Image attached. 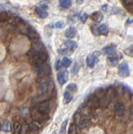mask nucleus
I'll return each mask as SVG.
<instances>
[{
  "instance_id": "nucleus-1",
  "label": "nucleus",
  "mask_w": 133,
  "mask_h": 134,
  "mask_svg": "<svg viewBox=\"0 0 133 134\" xmlns=\"http://www.w3.org/2000/svg\"><path fill=\"white\" fill-rule=\"evenodd\" d=\"M38 95H42V96H46L49 98V96L53 93L54 90H55V85L52 81V79L47 77H43V78H39L38 82Z\"/></svg>"
},
{
  "instance_id": "nucleus-2",
  "label": "nucleus",
  "mask_w": 133,
  "mask_h": 134,
  "mask_svg": "<svg viewBox=\"0 0 133 134\" xmlns=\"http://www.w3.org/2000/svg\"><path fill=\"white\" fill-rule=\"evenodd\" d=\"M28 55L30 57V64L34 66L39 65L47 61L49 55L46 51L43 52H28Z\"/></svg>"
},
{
  "instance_id": "nucleus-3",
  "label": "nucleus",
  "mask_w": 133,
  "mask_h": 134,
  "mask_svg": "<svg viewBox=\"0 0 133 134\" xmlns=\"http://www.w3.org/2000/svg\"><path fill=\"white\" fill-rule=\"evenodd\" d=\"M73 119L80 129H89L91 127V122L89 118H86L84 116H82L78 111L74 114Z\"/></svg>"
},
{
  "instance_id": "nucleus-4",
  "label": "nucleus",
  "mask_w": 133,
  "mask_h": 134,
  "mask_svg": "<svg viewBox=\"0 0 133 134\" xmlns=\"http://www.w3.org/2000/svg\"><path fill=\"white\" fill-rule=\"evenodd\" d=\"M34 72L39 78L47 77L51 74V67L46 62L34 66Z\"/></svg>"
},
{
  "instance_id": "nucleus-5",
  "label": "nucleus",
  "mask_w": 133,
  "mask_h": 134,
  "mask_svg": "<svg viewBox=\"0 0 133 134\" xmlns=\"http://www.w3.org/2000/svg\"><path fill=\"white\" fill-rule=\"evenodd\" d=\"M31 118L33 121H35V122L38 123H43L49 121V113H44L36 110V109H34V111L31 113Z\"/></svg>"
},
{
  "instance_id": "nucleus-6",
  "label": "nucleus",
  "mask_w": 133,
  "mask_h": 134,
  "mask_svg": "<svg viewBox=\"0 0 133 134\" xmlns=\"http://www.w3.org/2000/svg\"><path fill=\"white\" fill-rule=\"evenodd\" d=\"M95 95L97 96L101 107H106L110 104L109 100H108L106 96V89L100 88V89L95 91Z\"/></svg>"
},
{
  "instance_id": "nucleus-7",
  "label": "nucleus",
  "mask_w": 133,
  "mask_h": 134,
  "mask_svg": "<svg viewBox=\"0 0 133 134\" xmlns=\"http://www.w3.org/2000/svg\"><path fill=\"white\" fill-rule=\"evenodd\" d=\"M85 104H86L87 106H89L90 108H92L93 110H96V109H99L101 107L99 100L97 98V96L95 95V93L90 94V96H87L85 100Z\"/></svg>"
},
{
  "instance_id": "nucleus-8",
  "label": "nucleus",
  "mask_w": 133,
  "mask_h": 134,
  "mask_svg": "<svg viewBox=\"0 0 133 134\" xmlns=\"http://www.w3.org/2000/svg\"><path fill=\"white\" fill-rule=\"evenodd\" d=\"M50 108H51V103L49 100L37 102L34 106V109L44 113H49L50 111Z\"/></svg>"
},
{
  "instance_id": "nucleus-9",
  "label": "nucleus",
  "mask_w": 133,
  "mask_h": 134,
  "mask_svg": "<svg viewBox=\"0 0 133 134\" xmlns=\"http://www.w3.org/2000/svg\"><path fill=\"white\" fill-rule=\"evenodd\" d=\"M78 111L80 113L82 116H84L86 118H92L94 116V110L92 108H90L89 106H87L86 104H83L79 107Z\"/></svg>"
},
{
  "instance_id": "nucleus-10",
  "label": "nucleus",
  "mask_w": 133,
  "mask_h": 134,
  "mask_svg": "<svg viewBox=\"0 0 133 134\" xmlns=\"http://www.w3.org/2000/svg\"><path fill=\"white\" fill-rule=\"evenodd\" d=\"M106 96L109 102H113L117 98V90L114 86H109L106 89Z\"/></svg>"
},
{
  "instance_id": "nucleus-11",
  "label": "nucleus",
  "mask_w": 133,
  "mask_h": 134,
  "mask_svg": "<svg viewBox=\"0 0 133 134\" xmlns=\"http://www.w3.org/2000/svg\"><path fill=\"white\" fill-rule=\"evenodd\" d=\"M122 58V54L120 53H116V52H114L111 54H109V56L107 58V61L108 63L111 65H116L118 64L119 60L120 59Z\"/></svg>"
},
{
  "instance_id": "nucleus-12",
  "label": "nucleus",
  "mask_w": 133,
  "mask_h": 134,
  "mask_svg": "<svg viewBox=\"0 0 133 134\" xmlns=\"http://www.w3.org/2000/svg\"><path fill=\"white\" fill-rule=\"evenodd\" d=\"M100 55L99 51H95L93 54L88 55L86 59V64L89 67H94L98 62V57Z\"/></svg>"
},
{
  "instance_id": "nucleus-13",
  "label": "nucleus",
  "mask_w": 133,
  "mask_h": 134,
  "mask_svg": "<svg viewBox=\"0 0 133 134\" xmlns=\"http://www.w3.org/2000/svg\"><path fill=\"white\" fill-rule=\"evenodd\" d=\"M25 35L30 39L32 42H34L37 40H39V33L36 31V29H34L33 27L30 26L28 29L27 32L25 33Z\"/></svg>"
},
{
  "instance_id": "nucleus-14",
  "label": "nucleus",
  "mask_w": 133,
  "mask_h": 134,
  "mask_svg": "<svg viewBox=\"0 0 133 134\" xmlns=\"http://www.w3.org/2000/svg\"><path fill=\"white\" fill-rule=\"evenodd\" d=\"M118 74L122 77H127L130 75V69L126 63H122L118 66Z\"/></svg>"
},
{
  "instance_id": "nucleus-15",
  "label": "nucleus",
  "mask_w": 133,
  "mask_h": 134,
  "mask_svg": "<svg viewBox=\"0 0 133 134\" xmlns=\"http://www.w3.org/2000/svg\"><path fill=\"white\" fill-rule=\"evenodd\" d=\"M45 51V46L44 44L39 40H37L33 42V44L31 45L30 52H43Z\"/></svg>"
},
{
  "instance_id": "nucleus-16",
  "label": "nucleus",
  "mask_w": 133,
  "mask_h": 134,
  "mask_svg": "<svg viewBox=\"0 0 133 134\" xmlns=\"http://www.w3.org/2000/svg\"><path fill=\"white\" fill-rule=\"evenodd\" d=\"M112 109H113V111L115 115L122 116L125 112V110H126V107H125V105L122 102H118L114 105Z\"/></svg>"
},
{
  "instance_id": "nucleus-17",
  "label": "nucleus",
  "mask_w": 133,
  "mask_h": 134,
  "mask_svg": "<svg viewBox=\"0 0 133 134\" xmlns=\"http://www.w3.org/2000/svg\"><path fill=\"white\" fill-rule=\"evenodd\" d=\"M69 79V73L67 70H64L61 71V72L58 73L57 75V80L60 85H64L66 82H67Z\"/></svg>"
},
{
  "instance_id": "nucleus-18",
  "label": "nucleus",
  "mask_w": 133,
  "mask_h": 134,
  "mask_svg": "<svg viewBox=\"0 0 133 134\" xmlns=\"http://www.w3.org/2000/svg\"><path fill=\"white\" fill-rule=\"evenodd\" d=\"M13 17V14L9 11H1L0 12V21H8L10 20Z\"/></svg>"
},
{
  "instance_id": "nucleus-19",
  "label": "nucleus",
  "mask_w": 133,
  "mask_h": 134,
  "mask_svg": "<svg viewBox=\"0 0 133 134\" xmlns=\"http://www.w3.org/2000/svg\"><path fill=\"white\" fill-rule=\"evenodd\" d=\"M28 133H38L39 131V126L38 125V122L34 121L33 123H30L28 125Z\"/></svg>"
},
{
  "instance_id": "nucleus-20",
  "label": "nucleus",
  "mask_w": 133,
  "mask_h": 134,
  "mask_svg": "<svg viewBox=\"0 0 133 134\" xmlns=\"http://www.w3.org/2000/svg\"><path fill=\"white\" fill-rule=\"evenodd\" d=\"M115 48H116V46L115 44H110V45H107L106 46L105 48H103L102 49V53L103 54H111L112 53H114L115 51Z\"/></svg>"
},
{
  "instance_id": "nucleus-21",
  "label": "nucleus",
  "mask_w": 133,
  "mask_h": 134,
  "mask_svg": "<svg viewBox=\"0 0 133 134\" xmlns=\"http://www.w3.org/2000/svg\"><path fill=\"white\" fill-rule=\"evenodd\" d=\"M76 29L73 26L70 27L67 30L65 31V37L69 38V39H72V38L76 36Z\"/></svg>"
},
{
  "instance_id": "nucleus-22",
  "label": "nucleus",
  "mask_w": 133,
  "mask_h": 134,
  "mask_svg": "<svg viewBox=\"0 0 133 134\" xmlns=\"http://www.w3.org/2000/svg\"><path fill=\"white\" fill-rule=\"evenodd\" d=\"M35 12H36L37 15H38L41 19H45L48 16V12L46 10L42 9L40 7H36L35 8Z\"/></svg>"
},
{
  "instance_id": "nucleus-23",
  "label": "nucleus",
  "mask_w": 133,
  "mask_h": 134,
  "mask_svg": "<svg viewBox=\"0 0 133 134\" xmlns=\"http://www.w3.org/2000/svg\"><path fill=\"white\" fill-rule=\"evenodd\" d=\"M72 99H73L72 92L67 90L64 94V100H63L64 104H69L72 100Z\"/></svg>"
},
{
  "instance_id": "nucleus-24",
  "label": "nucleus",
  "mask_w": 133,
  "mask_h": 134,
  "mask_svg": "<svg viewBox=\"0 0 133 134\" xmlns=\"http://www.w3.org/2000/svg\"><path fill=\"white\" fill-rule=\"evenodd\" d=\"M91 19H92L95 22H97L100 23L101 22L102 19H103V14H101V12H94L92 15H91Z\"/></svg>"
},
{
  "instance_id": "nucleus-25",
  "label": "nucleus",
  "mask_w": 133,
  "mask_h": 134,
  "mask_svg": "<svg viewBox=\"0 0 133 134\" xmlns=\"http://www.w3.org/2000/svg\"><path fill=\"white\" fill-rule=\"evenodd\" d=\"M65 45L66 46V47H67V49H70V50H72V51L77 48V44H76L74 41L70 40H66V41L65 42Z\"/></svg>"
},
{
  "instance_id": "nucleus-26",
  "label": "nucleus",
  "mask_w": 133,
  "mask_h": 134,
  "mask_svg": "<svg viewBox=\"0 0 133 134\" xmlns=\"http://www.w3.org/2000/svg\"><path fill=\"white\" fill-rule=\"evenodd\" d=\"M1 129L3 130V131H4L6 132H11V130H12V126H11V123H10V121H3V123L2 125V127H1Z\"/></svg>"
},
{
  "instance_id": "nucleus-27",
  "label": "nucleus",
  "mask_w": 133,
  "mask_h": 134,
  "mask_svg": "<svg viewBox=\"0 0 133 134\" xmlns=\"http://www.w3.org/2000/svg\"><path fill=\"white\" fill-rule=\"evenodd\" d=\"M79 129H80V128H79V127L76 123H72V124H70V126L68 132L71 133V134H76V133H78V132H80V131Z\"/></svg>"
},
{
  "instance_id": "nucleus-28",
  "label": "nucleus",
  "mask_w": 133,
  "mask_h": 134,
  "mask_svg": "<svg viewBox=\"0 0 133 134\" xmlns=\"http://www.w3.org/2000/svg\"><path fill=\"white\" fill-rule=\"evenodd\" d=\"M21 128H22V125L20 124L18 121H15L14 123L13 127H12V130H13V132L16 133V134H19L20 133V131H21Z\"/></svg>"
},
{
  "instance_id": "nucleus-29",
  "label": "nucleus",
  "mask_w": 133,
  "mask_h": 134,
  "mask_svg": "<svg viewBox=\"0 0 133 134\" xmlns=\"http://www.w3.org/2000/svg\"><path fill=\"white\" fill-rule=\"evenodd\" d=\"M59 4H60V6L63 8H69L71 6L72 3L70 0H60Z\"/></svg>"
},
{
  "instance_id": "nucleus-30",
  "label": "nucleus",
  "mask_w": 133,
  "mask_h": 134,
  "mask_svg": "<svg viewBox=\"0 0 133 134\" xmlns=\"http://www.w3.org/2000/svg\"><path fill=\"white\" fill-rule=\"evenodd\" d=\"M108 32H109V29L106 24H101L99 27V33L101 34L102 35H107Z\"/></svg>"
},
{
  "instance_id": "nucleus-31",
  "label": "nucleus",
  "mask_w": 133,
  "mask_h": 134,
  "mask_svg": "<svg viewBox=\"0 0 133 134\" xmlns=\"http://www.w3.org/2000/svg\"><path fill=\"white\" fill-rule=\"evenodd\" d=\"M61 61H62V65H63V67H69L71 65V60L67 57H64L63 60Z\"/></svg>"
},
{
  "instance_id": "nucleus-32",
  "label": "nucleus",
  "mask_w": 133,
  "mask_h": 134,
  "mask_svg": "<svg viewBox=\"0 0 133 134\" xmlns=\"http://www.w3.org/2000/svg\"><path fill=\"white\" fill-rule=\"evenodd\" d=\"M67 90L70 91H77V86L74 83H70L67 86Z\"/></svg>"
},
{
  "instance_id": "nucleus-33",
  "label": "nucleus",
  "mask_w": 133,
  "mask_h": 134,
  "mask_svg": "<svg viewBox=\"0 0 133 134\" xmlns=\"http://www.w3.org/2000/svg\"><path fill=\"white\" fill-rule=\"evenodd\" d=\"M125 54H127L129 56L133 57V45L130 46V47H128L127 49H125Z\"/></svg>"
},
{
  "instance_id": "nucleus-34",
  "label": "nucleus",
  "mask_w": 133,
  "mask_h": 134,
  "mask_svg": "<svg viewBox=\"0 0 133 134\" xmlns=\"http://www.w3.org/2000/svg\"><path fill=\"white\" fill-rule=\"evenodd\" d=\"M52 26L55 28H57V29H62V28H64L65 24L62 22V21H58V22H56L55 24H53Z\"/></svg>"
},
{
  "instance_id": "nucleus-35",
  "label": "nucleus",
  "mask_w": 133,
  "mask_h": 134,
  "mask_svg": "<svg viewBox=\"0 0 133 134\" xmlns=\"http://www.w3.org/2000/svg\"><path fill=\"white\" fill-rule=\"evenodd\" d=\"M28 125H23L22 126V128H21V131H20V133H28Z\"/></svg>"
},
{
  "instance_id": "nucleus-36",
  "label": "nucleus",
  "mask_w": 133,
  "mask_h": 134,
  "mask_svg": "<svg viewBox=\"0 0 133 134\" xmlns=\"http://www.w3.org/2000/svg\"><path fill=\"white\" fill-rule=\"evenodd\" d=\"M68 120H65L61 125V130H60V133H65V128H66V125H67Z\"/></svg>"
},
{
  "instance_id": "nucleus-37",
  "label": "nucleus",
  "mask_w": 133,
  "mask_h": 134,
  "mask_svg": "<svg viewBox=\"0 0 133 134\" xmlns=\"http://www.w3.org/2000/svg\"><path fill=\"white\" fill-rule=\"evenodd\" d=\"M80 20H81V22L85 23V22H86V20H87V19H88V14H85V13H84V14H82L80 15Z\"/></svg>"
},
{
  "instance_id": "nucleus-38",
  "label": "nucleus",
  "mask_w": 133,
  "mask_h": 134,
  "mask_svg": "<svg viewBox=\"0 0 133 134\" xmlns=\"http://www.w3.org/2000/svg\"><path fill=\"white\" fill-rule=\"evenodd\" d=\"M58 52H59L60 54H69V53H70L69 49H60L58 50Z\"/></svg>"
},
{
  "instance_id": "nucleus-39",
  "label": "nucleus",
  "mask_w": 133,
  "mask_h": 134,
  "mask_svg": "<svg viewBox=\"0 0 133 134\" xmlns=\"http://www.w3.org/2000/svg\"><path fill=\"white\" fill-rule=\"evenodd\" d=\"M20 111H21L22 116H25L28 114V113H30V111H28L27 108H22L21 110H20Z\"/></svg>"
},
{
  "instance_id": "nucleus-40",
  "label": "nucleus",
  "mask_w": 133,
  "mask_h": 134,
  "mask_svg": "<svg viewBox=\"0 0 133 134\" xmlns=\"http://www.w3.org/2000/svg\"><path fill=\"white\" fill-rule=\"evenodd\" d=\"M63 65H62V61L60 60H58L57 62H56V69L57 70H60Z\"/></svg>"
},
{
  "instance_id": "nucleus-41",
  "label": "nucleus",
  "mask_w": 133,
  "mask_h": 134,
  "mask_svg": "<svg viewBox=\"0 0 133 134\" xmlns=\"http://www.w3.org/2000/svg\"><path fill=\"white\" fill-rule=\"evenodd\" d=\"M78 70H79V65L77 64H76V65H74V66L73 70H72V73L73 74H76L78 72Z\"/></svg>"
},
{
  "instance_id": "nucleus-42",
  "label": "nucleus",
  "mask_w": 133,
  "mask_h": 134,
  "mask_svg": "<svg viewBox=\"0 0 133 134\" xmlns=\"http://www.w3.org/2000/svg\"><path fill=\"white\" fill-rule=\"evenodd\" d=\"M101 9L103 11H105V12H107L108 10H109V6H108V4H104V5L102 6V8H101Z\"/></svg>"
},
{
  "instance_id": "nucleus-43",
  "label": "nucleus",
  "mask_w": 133,
  "mask_h": 134,
  "mask_svg": "<svg viewBox=\"0 0 133 134\" xmlns=\"http://www.w3.org/2000/svg\"><path fill=\"white\" fill-rule=\"evenodd\" d=\"M124 4H126V6L128 5H131V4L132 3V0H122Z\"/></svg>"
},
{
  "instance_id": "nucleus-44",
  "label": "nucleus",
  "mask_w": 133,
  "mask_h": 134,
  "mask_svg": "<svg viewBox=\"0 0 133 134\" xmlns=\"http://www.w3.org/2000/svg\"><path fill=\"white\" fill-rule=\"evenodd\" d=\"M133 22V19L132 18H129V19H127V20H126V24H131Z\"/></svg>"
},
{
  "instance_id": "nucleus-45",
  "label": "nucleus",
  "mask_w": 133,
  "mask_h": 134,
  "mask_svg": "<svg viewBox=\"0 0 133 134\" xmlns=\"http://www.w3.org/2000/svg\"><path fill=\"white\" fill-rule=\"evenodd\" d=\"M131 119H133V105L131 107Z\"/></svg>"
},
{
  "instance_id": "nucleus-46",
  "label": "nucleus",
  "mask_w": 133,
  "mask_h": 134,
  "mask_svg": "<svg viewBox=\"0 0 133 134\" xmlns=\"http://www.w3.org/2000/svg\"><path fill=\"white\" fill-rule=\"evenodd\" d=\"M85 0H76V3L78 4H82L83 3H84Z\"/></svg>"
},
{
  "instance_id": "nucleus-47",
  "label": "nucleus",
  "mask_w": 133,
  "mask_h": 134,
  "mask_svg": "<svg viewBox=\"0 0 133 134\" xmlns=\"http://www.w3.org/2000/svg\"><path fill=\"white\" fill-rule=\"evenodd\" d=\"M1 127H2V126H1V124H0V130H1Z\"/></svg>"
},
{
  "instance_id": "nucleus-48",
  "label": "nucleus",
  "mask_w": 133,
  "mask_h": 134,
  "mask_svg": "<svg viewBox=\"0 0 133 134\" xmlns=\"http://www.w3.org/2000/svg\"><path fill=\"white\" fill-rule=\"evenodd\" d=\"M0 22H1V21H0Z\"/></svg>"
}]
</instances>
